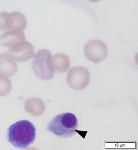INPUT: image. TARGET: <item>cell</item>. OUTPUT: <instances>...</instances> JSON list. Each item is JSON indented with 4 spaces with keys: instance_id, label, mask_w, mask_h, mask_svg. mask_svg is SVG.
Segmentation results:
<instances>
[{
    "instance_id": "1",
    "label": "cell",
    "mask_w": 138,
    "mask_h": 150,
    "mask_svg": "<svg viewBox=\"0 0 138 150\" xmlns=\"http://www.w3.org/2000/svg\"><path fill=\"white\" fill-rule=\"evenodd\" d=\"M36 128L28 120H19L9 127L7 133V140L14 147L27 149L35 140Z\"/></svg>"
},
{
    "instance_id": "2",
    "label": "cell",
    "mask_w": 138,
    "mask_h": 150,
    "mask_svg": "<svg viewBox=\"0 0 138 150\" xmlns=\"http://www.w3.org/2000/svg\"><path fill=\"white\" fill-rule=\"evenodd\" d=\"M79 122L76 117L71 113L57 115L49 122L47 130L60 137L68 138L76 134Z\"/></svg>"
},
{
    "instance_id": "3",
    "label": "cell",
    "mask_w": 138,
    "mask_h": 150,
    "mask_svg": "<svg viewBox=\"0 0 138 150\" xmlns=\"http://www.w3.org/2000/svg\"><path fill=\"white\" fill-rule=\"evenodd\" d=\"M51 53L46 49H41L37 52L31 63V67L39 79L49 80L54 78V71L51 64Z\"/></svg>"
},
{
    "instance_id": "4",
    "label": "cell",
    "mask_w": 138,
    "mask_h": 150,
    "mask_svg": "<svg viewBox=\"0 0 138 150\" xmlns=\"http://www.w3.org/2000/svg\"><path fill=\"white\" fill-rule=\"evenodd\" d=\"M67 84L75 90H82L87 87L90 81V74L88 69L76 66L71 68L67 76Z\"/></svg>"
},
{
    "instance_id": "5",
    "label": "cell",
    "mask_w": 138,
    "mask_h": 150,
    "mask_svg": "<svg viewBox=\"0 0 138 150\" xmlns=\"http://www.w3.org/2000/svg\"><path fill=\"white\" fill-rule=\"evenodd\" d=\"M84 53L90 62L98 63L107 57L108 48L106 44L101 40H90L85 45Z\"/></svg>"
},
{
    "instance_id": "6",
    "label": "cell",
    "mask_w": 138,
    "mask_h": 150,
    "mask_svg": "<svg viewBox=\"0 0 138 150\" xmlns=\"http://www.w3.org/2000/svg\"><path fill=\"white\" fill-rule=\"evenodd\" d=\"M7 54L14 61L25 62L34 57L35 49L30 42L24 41L14 44Z\"/></svg>"
},
{
    "instance_id": "7",
    "label": "cell",
    "mask_w": 138,
    "mask_h": 150,
    "mask_svg": "<svg viewBox=\"0 0 138 150\" xmlns=\"http://www.w3.org/2000/svg\"><path fill=\"white\" fill-rule=\"evenodd\" d=\"M25 40L24 33L22 31L11 30L3 33L0 36V46L8 47L16 43Z\"/></svg>"
},
{
    "instance_id": "8",
    "label": "cell",
    "mask_w": 138,
    "mask_h": 150,
    "mask_svg": "<svg viewBox=\"0 0 138 150\" xmlns=\"http://www.w3.org/2000/svg\"><path fill=\"white\" fill-rule=\"evenodd\" d=\"M27 19L23 14L19 12L10 13L7 19L6 27L7 30H24L27 27Z\"/></svg>"
},
{
    "instance_id": "9",
    "label": "cell",
    "mask_w": 138,
    "mask_h": 150,
    "mask_svg": "<svg viewBox=\"0 0 138 150\" xmlns=\"http://www.w3.org/2000/svg\"><path fill=\"white\" fill-rule=\"evenodd\" d=\"M18 71V65L7 53L0 54V74L12 76Z\"/></svg>"
},
{
    "instance_id": "10",
    "label": "cell",
    "mask_w": 138,
    "mask_h": 150,
    "mask_svg": "<svg viewBox=\"0 0 138 150\" xmlns=\"http://www.w3.org/2000/svg\"><path fill=\"white\" fill-rule=\"evenodd\" d=\"M46 107L44 101L39 98L31 97L25 102L24 109L29 115L39 117L42 115Z\"/></svg>"
},
{
    "instance_id": "11",
    "label": "cell",
    "mask_w": 138,
    "mask_h": 150,
    "mask_svg": "<svg viewBox=\"0 0 138 150\" xmlns=\"http://www.w3.org/2000/svg\"><path fill=\"white\" fill-rule=\"evenodd\" d=\"M51 58V67L54 71L58 73L66 72L71 66L70 58L66 54L56 53Z\"/></svg>"
},
{
    "instance_id": "12",
    "label": "cell",
    "mask_w": 138,
    "mask_h": 150,
    "mask_svg": "<svg viewBox=\"0 0 138 150\" xmlns=\"http://www.w3.org/2000/svg\"><path fill=\"white\" fill-rule=\"evenodd\" d=\"M12 90L11 80L5 75L0 74V96L4 97L9 94Z\"/></svg>"
},
{
    "instance_id": "13",
    "label": "cell",
    "mask_w": 138,
    "mask_h": 150,
    "mask_svg": "<svg viewBox=\"0 0 138 150\" xmlns=\"http://www.w3.org/2000/svg\"><path fill=\"white\" fill-rule=\"evenodd\" d=\"M9 14V13L7 12H0V31H5L7 30L6 27V22Z\"/></svg>"
},
{
    "instance_id": "14",
    "label": "cell",
    "mask_w": 138,
    "mask_h": 150,
    "mask_svg": "<svg viewBox=\"0 0 138 150\" xmlns=\"http://www.w3.org/2000/svg\"><path fill=\"white\" fill-rule=\"evenodd\" d=\"M89 1H90V2H98L100 0H89Z\"/></svg>"
}]
</instances>
